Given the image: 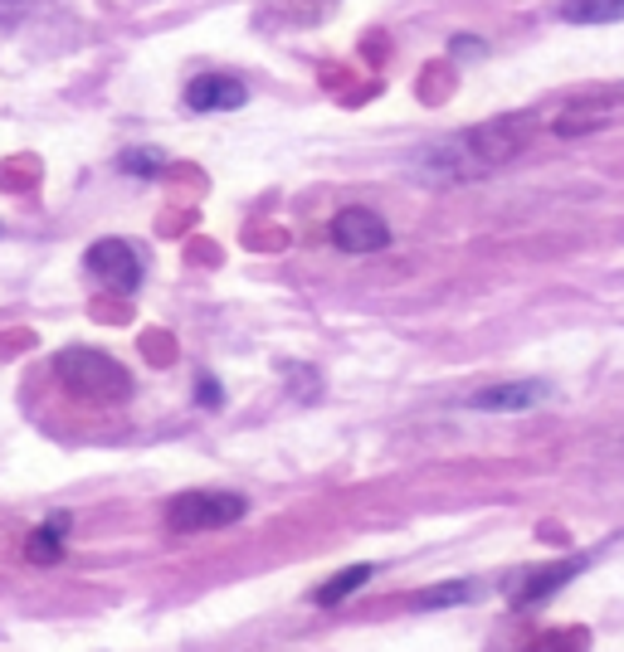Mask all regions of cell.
<instances>
[{
  "instance_id": "obj_1",
  "label": "cell",
  "mask_w": 624,
  "mask_h": 652,
  "mask_svg": "<svg viewBox=\"0 0 624 652\" xmlns=\"http://www.w3.org/2000/svg\"><path fill=\"white\" fill-rule=\"evenodd\" d=\"M527 146V122L507 118V122H488V128H473L454 142H434L415 156L420 176L430 181H468V176H488L493 166L513 161Z\"/></svg>"
},
{
  "instance_id": "obj_2",
  "label": "cell",
  "mask_w": 624,
  "mask_h": 652,
  "mask_svg": "<svg viewBox=\"0 0 624 652\" xmlns=\"http://www.w3.org/2000/svg\"><path fill=\"white\" fill-rule=\"evenodd\" d=\"M55 375L83 405H122L132 395V375L112 355L93 351V346H64L55 355Z\"/></svg>"
},
{
  "instance_id": "obj_3",
  "label": "cell",
  "mask_w": 624,
  "mask_h": 652,
  "mask_svg": "<svg viewBox=\"0 0 624 652\" xmlns=\"http://www.w3.org/2000/svg\"><path fill=\"white\" fill-rule=\"evenodd\" d=\"M249 511V502L239 492H181V497L166 502V526L176 535H195V531H225Z\"/></svg>"
},
{
  "instance_id": "obj_4",
  "label": "cell",
  "mask_w": 624,
  "mask_h": 652,
  "mask_svg": "<svg viewBox=\"0 0 624 652\" xmlns=\"http://www.w3.org/2000/svg\"><path fill=\"white\" fill-rule=\"evenodd\" d=\"M83 268H88V278H98L103 288L132 292L142 282V273H147V263H142V254L128 239H98V244L83 254Z\"/></svg>"
},
{
  "instance_id": "obj_5",
  "label": "cell",
  "mask_w": 624,
  "mask_h": 652,
  "mask_svg": "<svg viewBox=\"0 0 624 652\" xmlns=\"http://www.w3.org/2000/svg\"><path fill=\"white\" fill-rule=\"evenodd\" d=\"M327 239L341 254H381L391 244V225L367 205H347L337 209V219L327 225Z\"/></svg>"
},
{
  "instance_id": "obj_6",
  "label": "cell",
  "mask_w": 624,
  "mask_h": 652,
  "mask_svg": "<svg viewBox=\"0 0 624 652\" xmlns=\"http://www.w3.org/2000/svg\"><path fill=\"white\" fill-rule=\"evenodd\" d=\"M249 102V88L235 79V73H201V79H191V88H185V108L191 112H235Z\"/></svg>"
},
{
  "instance_id": "obj_7",
  "label": "cell",
  "mask_w": 624,
  "mask_h": 652,
  "mask_svg": "<svg viewBox=\"0 0 624 652\" xmlns=\"http://www.w3.org/2000/svg\"><path fill=\"white\" fill-rule=\"evenodd\" d=\"M547 395H551L547 381H507V385H488V390H478L468 405L483 409V414H523V409L547 405Z\"/></svg>"
},
{
  "instance_id": "obj_8",
  "label": "cell",
  "mask_w": 624,
  "mask_h": 652,
  "mask_svg": "<svg viewBox=\"0 0 624 652\" xmlns=\"http://www.w3.org/2000/svg\"><path fill=\"white\" fill-rule=\"evenodd\" d=\"M69 511H49L45 521H39V531L25 541V560L29 565H59L64 560V535H69Z\"/></svg>"
},
{
  "instance_id": "obj_9",
  "label": "cell",
  "mask_w": 624,
  "mask_h": 652,
  "mask_svg": "<svg viewBox=\"0 0 624 652\" xmlns=\"http://www.w3.org/2000/svg\"><path fill=\"white\" fill-rule=\"evenodd\" d=\"M371 575H376V565H347V570L327 575V580H322L317 589H312V604H317V608H337L341 599H351V594H357V589L367 584Z\"/></svg>"
},
{
  "instance_id": "obj_10",
  "label": "cell",
  "mask_w": 624,
  "mask_h": 652,
  "mask_svg": "<svg viewBox=\"0 0 624 652\" xmlns=\"http://www.w3.org/2000/svg\"><path fill=\"white\" fill-rule=\"evenodd\" d=\"M576 570H580V560H571V565H551V570H537L532 580H523V584L513 589V604H517V608H532V604H542V599L551 594V589H556V584H566Z\"/></svg>"
},
{
  "instance_id": "obj_11",
  "label": "cell",
  "mask_w": 624,
  "mask_h": 652,
  "mask_svg": "<svg viewBox=\"0 0 624 652\" xmlns=\"http://www.w3.org/2000/svg\"><path fill=\"white\" fill-rule=\"evenodd\" d=\"M561 20H566V25H620L624 0H566Z\"/></svg>"
},
{
  "instance_id": "obj_12",
  "label": "cell",
  "mask_w": 624,
  "mask_h": 652,
  "mask_svg": "<svg viewBox=\"0 0 624 652\" xmlns=\"http://www.w3.org/2000/svg\"><path fill=\"white\" fill-rule=\"evenodd\" d=\"M473 599V584L468 580H454V584H434V589H420L410 599V608H449V604H468Z\"/></svg>"
},
{
  "instance_id": "obj_13",
  "label": "cell",
  "mask_w": 624,
  "mask_h": 652,
  "mask_svg": "<svg viewBox=\"0 0 624 652\" xmlns=\"http://www.w3.org/2000/svg\"><path fill=\"white\" fill-rule=\"evenodd\" d=\"M605 118H610V108H600V102H590V108H586V102H580V108L561 112V118H556V132H561V136H586L590 128H596V122H605Z\"/></svg>"
},
{
  "instance_id": "obj_14",
  "label": "cell",
  "mask_w": 624,
  "mask_h": 652,
  "mask_svg": "<svg viewBox=\"0 0 624 652\" xmlns=\"http://www.w3.org/2000/svg\"><path fill=\"white\" fill-rule=\"evenodd\" d=\"M118 166H122L128 176H142V181H152V176H161L166 152H156V146H132V152H122Z\"/></svg>"
},
{
  "instance_id": "obj_15",
  "label": "cell",
  "mask_w": 624,
  "mask_h": 652,
  "mask_svg": "<svg viewBox=\"0 0 624 652\" xmlns=\"http://www.w3.org/2000/svg\"><path fill=\"white\" fill-rule=\"evenodd\" d=\"M195 399H201L205 409H220V399H225V395H220V385H215L211 375H201V385H195Z\"/></svg>"
},
{
  "instance_id": "obj_16",
  "label": "cell",
  "mask_w": 624,
  "mask_h": 652,
  "mask_svg": "<svg viewBox=\"0 0 624 652\" xmlns=\"http://www.w3.org/2000/svg\"><path fill=\"white\" fill-rule=\"evenodd\" d=\"M449 49H454V55H483V39H468V35H459Z\"/></svg>"
}]
</instances>
